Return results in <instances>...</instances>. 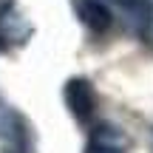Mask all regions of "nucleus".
<instances>
[{
  "instance_id": "obj_1",
  "label": "nucleus",
  "mask_w": 153,
  "mask_h": 153,
  "mask_svg": "<svg viewBox=\"0 0 153 153\" xmlns=\"http://www.w3.org/2000/svg\"><path fill=\"white\" fill-rule=\"evenodd\" d=\"M0 145L3 153H34V125L11 105H0Z\"/></svg>"
},
{
  "instance_id": "obj_2",
  "label": "nucleus",
  "mask_w": 153,
  "mask_h": 153,
  "mask_svg": "<svg viewBox=\"0 0 153 153\" xmlns=\"http://www.w3.org/2000/svg\"><path fill=\"white\" fill-rule=\"evenodd\" d=\"M62 102H65L68 114L74 116L79 125H88V122L97 116V105H99V97H97V88H94L91 79L85 76H71L62 88Z\"/></svg>"
},
{
  "instance_id": "obj_3",
  "label": "nucleus",
  "mask_w": 153,
  "mask_h": 153,
  "mask_svg": "<svg viewBox=\"0 0 153 153\" xmlns=\"http://www.w3.org/2000/svg\"><path fill=\"white\" fill-rule=\"evenodd\" d=\"M31 31L34 26L26 20V14L17 6L0 9V51H14L20 45H26Z\"/></svg>"
},
{
  "instance_id": "obj_4",
  "label": "nucleus",
  "mask_w": 153,
  "mask_h": 153,
  "mask_svg": "<svg viewBox=\"0 0 153 153\" xmlns=\"http://www.w3.org/2000/svg\"><path fill=\"white\" fill-rule=\"evenodd\" d=\"M128 150H131L128 133L122 131V128H116V125L102 122V125H97L91 131L82 153H128Z\"/></svg>"
},
{
  "instance_id": "obj_5",
  "label": "nucleus",
  "mask_w": 153,
  "mask_h": 153,
  "mask_svg": "<svg viewBox=\"0 0 153 153\" xmlns=\"http://www.w3.org/2000/svg\"><path fill=\"white\" fill-rule=\"evenodd\" d=\"M71 9H74V17L91 34H105L114 23V14H111L105 0H71Z\"/></svg>"
},
{
  "instance_id": "obj_6",
  "label": "nucleus",
  "mask_w": 153,
  "mask_h": 153,
  "mask_svg": "<svg viewBox=\"0 0 153 153\" xmlns=\"http://www.w3.org/2000/svg\"><path fill=\"white\" fill-rule=\"evenodd\" d=\"M111 3H116L119 9H125V11H133L139 3H142V0H111Z\"/></svg>"
},
{
  "instance_id": "obj_7",
  "label": "nucleus",
  "mask_w": 153,
  "mask_h": 153,
  "mask_svg": "<svg viewBox=\"0 0 153 153\" xmlns=\"http://www.w3.org/2000/svg\"><path fill=\"white\" fill-rule=\"evenodd\" d=\"M142 34L153 43V9H150V14H148V23H145V31H142Z\"/></svg>"
},
{
  "instance_id": "obj_8",
  "label": "nucleus",
  "mask_w": 153,
  "mask_h": 153,
  "mask_svg": "<svg viewBox=\"0 0 153 153\" xmlns=\"http://www.w3.org/2000/svg\"><path fill=\"white\" fill-rule=\"evenodd\" d=\"M6 6H14V0H0V9H6Z\"/></svg>"
}]
</instances>
